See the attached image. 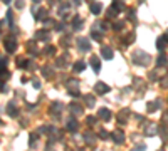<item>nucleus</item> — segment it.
<instances>
[{
	"mask_svg": "<svg viewBox=\"0 0 168 151\" xmlns=\"http://www.w3.org/2000/svg\"><path fill=\"white\" fill-rule=\"evenodd\" d=\"M150 60H151V57L146 54L145 51H136L133 54V62L138 64V66H148Z\"/></svg>",
	"mask_w": 168,
	"mask_h": 151,
	"instance_id": "obj_1",
	"label": "nucleus"
},
{
	"mask_svg": "<svg viewBox=\"0 0 168 151\" xmlns=\"http://www.w3.org/2000/svg\"><path fill=\"white\" fill-rule=\"evenodd\" d=\"M3 46H5L7 52H15V49H17V39L14 35H7V39L3 40Z\"/></svg>",
	"mask_w": 168,
	"mask_h": 151,
	"instance_id": "obj_2",
	"label": "nucleus"
},
{
	"mask_svg": "<svg viewBox=\"0 0 168 151\" xmlns=\"http://www.w3.org/2000/svg\"><path fill=\"white\" fill-rule=\"evenodd\" d=\"M77 47H79V51L86 52V51L91 49V44H89V40L86 37H79V39H77Z\"/></svg>",
	"mask_w": 168,
	"mask_h": 151,
	"instance_id": "obj_3",
	"label": "nucleus"
},
{
	"mask_svg": "<svg viewBox=\"0 0 168 151\" xmlns=\"http://www.w3.org/2000/svg\"><path fill=\"white\" fill-rule=\"evenodd\" d=\"M32 14H34V17L37 19V20H42L47 15V9H39V7H34V9H32Z\"/></svg>",
	"mask_w": 168,
	"mask_h": 151,
	"instance_id": "obj_4",
	"label": "nucleus"
},
{
	"mask_svg": "<svg viewBox=\"0 0 168 151\" xmlns=\"http://www.w3.org/2000/svg\"><path fill=\"white\" fill-rule=\"evenodd\" d=\"M101 12H103V3H99V2H93V3H91V14L99 15Z\"/></svg>",
	"mask_w": 168,
	"mask_h": 151,
	"instance_id": "obj_5",
	"label": "nucleus"
},
{
	"mask_svg": "<svg viewBox=\"0 0 168 151\" xmlns=\"http://www.w3.org/2000/svg\"><path fill=\"white\" fill-rule=\"evenodd\" d=\"M111 7H113V9L116 10V12H123V10L126 9V7H125V2H123V0H113Z\"/></svg>",
	"mask_w": 168,
	"mask_h": 151,
	"instance_id": "obj_6",
	"label": "nucleus"
},
{
	"mask_svg": "<svg viewBox=\"0 0 168 151\" xmlns=\"http://www.w3.org/2000/svg\"><path fill=\"white\" fill-rule=\"evenodd\" d=\"M101 56H103L104 59H108V60L113 59V56H114L113 54V49L111 47H101Z\"/></svg>",
	"mask_w": 168,
	"mask_h": 151,
	"instance_id": "obj_7",
	"label": "nucleus"
},
{
	"mask_svg": "<svg viewBox=\"0 0 168 151\" xmlns=\"http://www.w3.org/2000/svg\"><path fill=\"white\" fill-rule=\"evenodd\" d=\"M94 89H96V92H99V94H106V92L109 91V87H108V86H106L104 82H98Z\"/></svg>",
	"mask_w": 168,
	"mask_h": 151,
	"instance_id": "obj_8",
	"label": "nucleus"
},
{
	"mask_svg": "<svg viewBox=\"0 0 168 151\" xmlns=\"http://www.w3.org/2000/svg\"><path fill=\"white\" fill-rule=\"evenodd\" d=\"M35 39L37 40H49V32L47 30H37L35 32Z\"/></svg>",
	"mask_w": 168,
	"mask_h": 151,
	"instance_id": "obj_9",
	"label": "nucleus"
},
{
	"mask_svg": "<svg viewBox=\"0 0 168 151\" xmlns=\"http://www.w3.org/2000/svg\"><path fill=\"white\" fill-rule=\"evenodd\" d=\"M91 66H93V69H94V72H99V57L98 56H93L91 57Z\"/></svg>",
	"mask_w": 168,
	"mask_h": 151,
	"instance_id": "obj_10",
	"label": "nucleus"
},
{
	"mask_svg": "<svg viewBox=\"0 0 168 151\" xmlns=\"http://www.w3.org/2000/svg\"><path fill=\"white\" fill-rule=\"evenodd\" d=\"M72 29H74V30H81V29H83V20H81V17L72 19Z\"/></svg>",
	"mask_w": 168,
	"mask_h": 151,
	"instance_id": "obj_11",
	"label": "nucleus"
},
{
	"mask_svg": "<svg viewBox=\"0 0 168 151\" xmlns=\"http://www.w3.org/2000/svg\"><path fill=\"white\" fill-rule=\"evenodd\" d=\"M91 35H93V39H94V40H98V42H101V40H103V37H104L103 32H99L98 29H94V30L91 32Z\"/></svg>",
	"mask_w": 168,
	"mask_h": 151,
	"instance_id": "obj_12",
	"label": "nucleus"
},
{
	"mask_svg": "<svg viewBox=\"0 0 168 151\" xmlns=\"http://www.w3.org/2000/svg\"><path fill=\"white\" fill-rule=\"evenodd\" d=\"M66 60H69V54H62V57H59V59H57V66L66 67V66H67V62H66Z\"/></svg>",
	"mask_w": 168,
	"mask_h": 151,
	"instance_id": "obj_13",
	"label": "nucleus"
},
{
	"mask_svg": "<svg viewBox=\"0 0 168 151\" xmlns=\"http://www.w3.org/2000/svg\"><path fill=\"white\" fill-rule=\"evenodd\" d=\"M84 67H86V62H84V60H77V62L74 64V71H76V72L84 71Z\"/></svg>",
	"mask_w": 168,
	"mask_h": 151,
	"instance_id": "obj_14",
	"label": "nucleus"
},
{
	"mask_svg": "<svg viewBox=\"0 0 168 151\" xmlns=\"http://www.w3.org/2000/svg\"><path fill=\"white\" fill-rule=\"evenodd\" d=\"M113 140L116 141V143H123L125 136H123V133H121V131H116V133H113Z\"/></svg>",
	"mask_w": 168,
	"mask_h": 151,
	"instance_id": "obj_15",
	"label": "nucleus"
},
{
	"mask_svg": "<svg viewBox=\"0 0 168 151\" xmlns=\"http://www.w3.org/2000/svg\"><path fill=\"white\" fill-rule=\"evenodd\" d=\"M99 116H101V118H103V119H104V121H108V119H109V118H111V113H109V111H108V109H99Z\"/></svg>",
	"mask_w": 168,
	"mask_h": 151,
	"instance_id": "obj_16",
	"label": "nucleus"
},
{
	"mask_svg": "<svg viewBox=\"0 0 168 151\" xmlns=\"http://www.w3.org/2000/svg\"><path fill=\"white\" fill-rule=\"evenodd\" d=\"M157 64H158V66H165V64H166V56L165 54H160L158 59H157Z\"/></svg>",
	"mask_w": 168,
	"mask_h": 151,
	"instance_id": "obj_17",
	"label": "nucleus"
},
{
	"mask_svg": "<svg viewBox=\"0 0 168 151\" xmlns=\"http://www.w3.org/2000/svg\"><path fill=\"white\" fill-rule=\"evenodd\" d=\"M123 27H125V22H123V20H116V24H113L114 30H121Z\"/></svg>",
	"mask_w": 168,
	"mask_h": 151,
	"instance_id": "obj_18",
	"label": "nucleus"
},
{
	"mask_svg": "<svg viewBox=\"0 0 168 151\" xmlns=\"http://www.w3.org/2000/svg\"><path fill=\"white\" fill-rule=\"evenodd\" d=\"M157 47L160 49V51H163V49H165V37H160L157 40Z\"/></svg>",
	"mask_w": 168,
	"mask_h": 151,
	"instance_id": "obj_19",
	"label": "nucleus"
},
{
	"mask_svg": "<svg viewBox=\"0 0 168 151\" xmlns=\"http://www.w3.org/2000/svg\"><path fill=\"white\" fill-rule=\"evenodd\" d=\"M134 42V34H128L125 37V44H133Z\"/></svg>",
	"mask_w": 168,
	"mask_h": 151,
	"instance_id": "obj_20",
	"label": "nucleus"
},
{
	"mask_svg": "<svg viewBox=\"0 0 168 151\" xmlns=\"http://www.w3.org/2000/svg\"><path fill=\"white\" fill-rule=\"evenodd\" d=\"M44 52H46L47 56H52V54H54V52H56V47L49 46V47H46V51H44Z\"/></svg>",
	"mask_w": 168,
	"mask_h": 151,
	"instance_id": "obj_21",
	"label": "nucleus"
},
{
	"mask_svg": "<svg viewBox=\"0 0 168 151\" xmlns=\"http://www.w3.org/2000/svg\"><path fill=\"white\" fill-rule=\"evenodd\" d=\"M10 74H9V71H0V79H9Z\"/></svg>",
	"mask_w": 168,
	"mask_h": 151,
	"instance_id": "obj_22",
	"label": "nucleus"
},
{
	"mask_svg": "<svg viewBox=\"0 0 168 151\" xmlns=\"http://www.w3.org/2000/svg\"><path fill=\"white\" fill-rule=\"evenodd\" d=\"M128 17H129L131 20H134V17H136V12H134V9H129V10H128Z\"/></svg>",
	"mask_w": 168,
	"mask_h": 151,
	"instance_id": "obj_23",
	"label": "nucleus"
},
{
	"mask_svg": "<svg viewBox=\"0 0 168 151\" xmlns=\"http://www.w3.org/2000/svg\"><path fill=\"white\" fill-rule=\"evenodd\" d=\"M158 106H160L158 103H155V104L151 103V104H148V111H155V109H158Z\"/></svg>",
	"mask_w": 168,
	"mask_h": 151,
	"instance_id": "obj_24",
	"label": "nucleus"
},
{
	"mask_svg": "<svg viewBox=\"0 0 168 151\" xmlns=\"http://www.w3.org/2000/svg\"><path fill=\"white\" fill-rule=\"evenodd\" d=\"M76 128H77V123L76 121H71V123H69V129H71V131H76Z\"/></svg>",
	"mask_w": 168,
	"mask_h": 151,
	"instance_id": "obj_25",
	"label": "nucleus"
},
{
	"mask_svg": "<svg viewBox=\"0 0 168 151\" xmlns=\"http://www.w3.org/2000/svg\"><path fill=\"white\" fill-rule=\"evenodd\" d=\"M86 101H88V104H89V106H93V104H94V99H93L91 96H88V97H86Z\"/></svg>",
	"mask_w": 168,
	"mask_h": 151,
	"instance_id": "obj_26",
	"label": "nucleus"
},
{
	"mask_svg": "<svg viewBox=\"0 0 168 151\" xmlns=\"http://www.w3.org/2000/svg\"><path fill=\"white\" fill-rule=\"evenodd\" d=\"M9 113L12 114V116H15V108H14V106H12V104L9 106Z\"/></svg>",
	"mask_w": 168,
	"mask_h": 151,
	"instance_id": "obj_27",
	"label": "nucleus"
},
{
	"mask_svg": "<svg viewBox=\"0 0 168 151\" xmlns=\"http://www.w3.org/2000/svg\"><path fill=\"white\" fill-rule=\"evenodd\" d=\"M161 84H163V86H165V87H166V86H168V74L165 76V79H163V81H161Z\"/></svg>",
	"mask_w": 168,
	"mask_h": 151,
	"instance_id": "obj_28",
	"label": "nucleus"
},
{
	"mask_svg": "<svg viewBox=\"0 0 168 151\" xmlns=\"http://www.w3.org/2000/svg\"><path fill=\"white\" fill-rule=\"evenodd\" d=\"M15 3H17V7H19V9H20V7H24V0H17Z\"/></svg>",
	"mask_w": 168,
	"mask_h": 151,
	"instance_id": "obj_29",
	"label": "nucleus"
},
{
	"mask_svg": "<svg viewBox=\"0 0 168 151\" xmlns=\"http://www.w3.org/2000/svg\"><path fill=\"white\" fill-rule=\"evenodd\" d=\"M133 151H145V146H138V148H134Z\"/></svg>",
	"mask_w": 168,
	"mask_h": 151,
	"instance_id": "obj_30",
	"label": "nucleus"
},
{
	"mask_svg": "<svg viewBox=\"0 0 168 151\" xmlns=\"http://www.w3.org/2000/svg\"><path fill=\"white\" fill-rule=\"evenodd\" d=\"M3 66H5V60H3V59H0V69H2Z\"/></svg>",
	"mask_w": 168,
	"mask_h": 151,
	"instance_id": "obj_31",
	"label": "nucleus"
},
{
	"mask_svg": "<svg viewBox=\"0 0 168 151\" xmlns=\"http://www.w3.org/2000/svg\"><path fill=\"white\" fill-rule=\"evenodd\" d=\"M72 2H74V5H79V3H81V0H72Z\"/></svg>",
	"mask_w": 168,
	"mask_h": 151,
	"instance_id": "obj_32",
	"label": "nucleus"
},
{
	"mask_svg": "<svg viewBox=\"0 0 168 151\" xmlns=\"http://www.w3.org/2000/svg\"><path fill=\"white\" fill-rule=\"evenodd\" d=\"M32 2H34V3H39V2H42V0H32Z\"/></svg>",
	"mask_w": 168,
	"mask_h": 151,
	"instance_id": "obj_33",
	"label": "nucleus"
},
{
	"mask_svg": "<svg viewBox=\"0 0 168 151\" xmlns=\"http://www.w3.org/2000/svg\"><path fill=\"white\" fill-rule=\"evenodd\" d=\"M165 39H166V40H168V30H166V35H165Z\"/></svg>",
	"mask_w": 168,
	"mask_h": 151,
	"instance_id": "obj_34",
	"label": "nucleus"
},
{
	"mask_svg": "<svg viewBox=\"0 0 168 151\" xmlns=\"http://www.w3.org/2000/svg\"><path fill=\"white\" fill-rule=\"evenodd\" d=\"M3 2H5V3H9V2H10V0H3Z\"/></svg>",
	"mask_w": 168,
	"mask_h": 151,
	"instance_id": "obj_35",
	"label": "nucleus"
},
{
	"mask_svg": "<svg viewBox=\"0 0 168 151\" xmlns=\"http://www.w3.org/2000/svg\"><path fill=\"white\" fill-rule=\"evenodd\" d=\"M54 2H56V0H51V3H54Z\"/></svg>",
	"mask_w": 168,
	"mask_h": 151,
	"instance_id": "obj_36",
	"label": "nucleus"
},
{
	"mask_svg": "<svg viewBox=\"0 0 168 151\" xmlns=\"http://www.w3.org/2000/svg\"><path fill=\"white\" fill-rule=\"evenodd\" d=\"M89 2H91V3H93V0H89Z\"/></svg>",
	"mask_w": 168,
	"mask_h": 151,
	"instance_id": "obj_37",
	"label": "nucleus"
}]
</instances>
